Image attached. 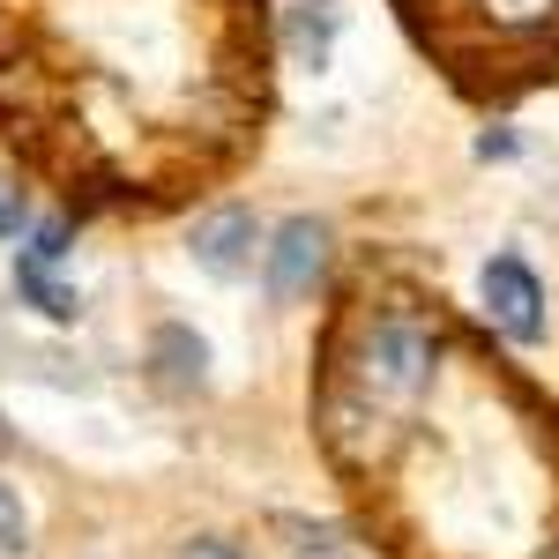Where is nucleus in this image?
Instances as JSON below:
<instances>
[{
  "instance_id": "9b49d317",
  "label": "nucleus",
  "mask_w": 559,
  "mask_h": 559,
  "mask_svg": "<svg viewBox=\"0 0 559 559\" xmlns=\"http://www.w3.org/2000/svg\"><path fill=\"white\" fill-rule=\"evenodd\" d=\"M179 559H239V552H231V545H216V537H194Z\"/></svg>"
},
{
  "instance_id": "1a4fd4ad",
  "label": "nucleus",
  "mask_w": 559,
  "mask_h": 559,
  "mask_svg": "<svg viewBox=\"0 0 559 559\" xmlns=\"http://www.w3.org/2000/svg\"><path fill=\"white\" fill-rule=\"evenodd\" d=\"M0 559H31V515H23L8 477H0Z\"/></svg>"
},
{
  "instance_id": "0eeeda50",
  "label": "nucleus",
  "mask_w": 559,
  "mask_h": 559,
  "mask_svg": "<svg viewBox=\"0 0 559 559\" xmlns=\"http://www.w3.org/2000/svg\"><path fill=\"white\" fill-rule=\"evenodd\" d=\"M157 366H165V381H202V366H210V350L202 336H187V329H157Z\"/></svg>"
},
{
  "instance_id": "6e6552de",
  "label": "nucleus",
  "mask_w": 559,
  "mask_h": 559,
  "mask_svg": "<svg viewBox=\"0 0 559 559\" xmlns=\"http://www.w3.org/2000/svg\"><path fill=\"white\" fill-rule=\"evenodd\" d=\"M284 537H292V545H284L292 559H358V552L344 545V530H321V522H292Z\"/></svg>"
},
{
  "instance_id": "f03ea898",
  "label": "nucleus",
  "mask_w": 559,
  "mask_h": 559,
  "mask_svg": "<svg viewBox=\"0 0 559 559\" xmlns=\"http://www.w3.org/2000/svg\"><path fill=\"white\" fill-rule=\"evenodd\" d=\"M477 299H485V321H492L500 336H515V344H537V336H545V284H537L515 254L485 261Z\"/></svg>"
},
{
  "instance_id": "39448f33",
  "label": "nucleus",
  "mask_w": 559,
  "mask_h": 559,
  "mask_svg": "<svg viewBox=\"0 0 559 559\" xmlns=\"http://www.w3.org/2000/svg\"><path fill=\"white\" fill-rule=\"evenodd\" d=\"M15 284L31 292V306H38L45 321H75V313H83V299H75V292H68L45 261H31V254H15Z\"/></svg>"
},
{
  "instance_id": "20e7f679",
  "label": "nucleus",
  "mask_w": 559,
  "mask_h": 559,
  "mask_svg": "<svg viewBox=\"0 0 559 559\" xmlns=\"http://www.w3.org/2000/svg\"><path fill=\"white\" fill-rule=\"evenodd\" d=\"M254 216L247 210H210L202 224H194V261L210 269L216 284H239L247 269H254Z\"/></svg>"
},
{
  "instance_id": "423d86ee",
  "label": "nucleus",
  "mask_w": 559,
  "mask_h": 559,
  "mask_svg": "<svg viewBox=\"0 0 559 559\" xmlns=\"http://www.w3.org/2000/svg\"><path fill=\"white\" fill-rule=\"evenodd\" d=\"M329 38H336V8L329 0H306L292 15V60L299 68H329Z\"/></svg>"
},
{
  "instance_id": "9d476101",
  "label": "nucleus",
  "mask_w": 559,
  "mask_h": 559,
  "mask_svg": "<svg viewBox=\"0 0 559 559\" xmlns=\"http://www.w3.org/2000/svg\"><path fill=\"white\" fill-rule=\"evenodd\" d=\"M15 231H23V202H15V194H0V239H15Z\"/></svg>"
},
{
  "instance_id": "f257e3e1",
  "label": "nucleus",
  "mask_w": 559,
  "mask_h": 559,
  "mask_svg": "<svg viewBox=\"0 0 559 559\" xmlns=\"http://www.w3.org/2000/svg\"><path fill=\"white\" fill-rule=\"evenodd\" d=\"M432 366H440V336H432L426 313L418 306H373V321L358 336V373H366V388L411 403L432 381Z\"/></svg>"
},
{
  "instance_id": "7ed1b4c3",
  "label": "nucleus",
  "mask_w": 559,
  "mask_h": 559,
  "mask_svg": "<svg viewBox=\"0 0 559 559\" xmlns=\"http://www.w3.org/2000/svg\"><path fill=\"white\" fill-rule=\"evenodd\" d=\"M321 269H329V231L313 216L276 224V239H269V299H284V306L306 299L321 284Z\"/></svg>"
}]
</instances>
